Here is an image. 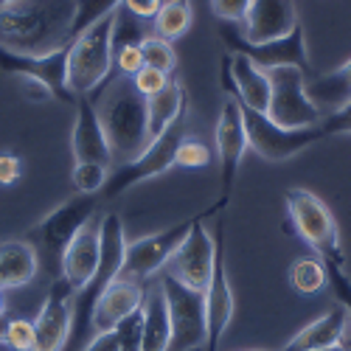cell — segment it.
<instances>
[{"mask_svg":"<svg viewBox=\"0 0 351 351\" xmlns=\"http://www.w3.org/2000/svg\"><path fill=\"white\" fill-rule=\"evenodd\" d=\"M82 351H119V337H115V329H112V332H99V335H93Z\"/></svg>","mask_w":351,"mask_h":351,"instance_id":"cell-43","label":"cell"},{"mask_svg":"<svg viewBox=\"0 0 351 351\" xmlns=\"http://www.w3.org/2000/svg\"><path fill=\"white\" fill-rule=\"evenodd\" d=\"M320 351H351V346H343V343H337V346H329V348H320Z\"/></svg>","mask_w":351,"mask_h":351,"instance_id":"cell-46","label":"cell"},{"mask_svg":"<svg viewBox=\"0 0 351 351\" xmlns=\"http://www.w3.org/2000/svg\"><path fill=\"white\" fill-rule=\"evenodd\" d=\"M112 60L119 65V71L124 76H135L143 68V56H141V43H130V45H119L112 51Z\"/></svg>","mask_w":351,"mask_h":351,"instance_id":"cell-38","label":"cell"},{"mask_svg":"<svg viewBox=\"0 0 351 351\" xmlns=\"http://www.w3.org/2000/svg\"><path fill=\"white\" fill-rule=\"evenodd\" d=\"M346 329H348L346 312H343V306H335V309L324 312L320 317H315L312 324H306L295 337L284 346V351H320V348L337 346L343 340Z\"/></svg>","mask_w":351,"mask_h":351,"instance_id":"cell-24","label":"cell"},{"mask_svg":"<svg viewBox=\"0 0 351 351\" xmlns=\"http://www.w3.org/2000/svg\"><path fill=\"white\" fill-rule=\"evenodd\" d=\"M267 115L287 130L317 127L320 110L306 96V73L298 68H276L270 71V107Z\"/></svg>","mask_w":351,"mask_h":351,"instance_id":"cell-12","label":"cell"},{"mask_svg":"<svg viewBox=\"0 0 351 351\" xmlns=\"http://www.w3.org/2000/svg\"><path fill=\"white\" fill-rule=\"evenodd\" d=\"M256 351H258V348H256Z\"/></svg>","mask_w":351,"mask_h":351,"instance_id":"cell-49","label":"cell"},{"mask_svg":"<svg viewBox=\"0 0 351 351\" xmlns=\"http://www.w3.org/2000/svg\"><path fill=\"white\" fill-rule=\"evenodd\" d=\"M189 104V93L186 87L178 82V79H169V84L163 87L160 93L146 99V119H149V141L158 138L174 119L178 112Z\"/></svg>","mask_w":351,"mask_h":351,"instance_id":"cell-26","label":"cell"},{"mask_svg":"<svg viewBox=\"0 0 351 351\" xmlns=\"http://www.w3.org/2000/svg\"><path fill=\"white\" fill-rule=\"evenodd\" d=\"M253 0H211V9L222 23H242Z\"/></svg>","mask_w":351,"mask_h":351,"instance_id":"cell-39","label":"cell"},{"mask_svg":"<svg viewBox=\"0 0 351 351\" xmlns=\"http://www.w3.org/2000/svg\"><path fill=\"white\" fill-rule=\"evenodd\" d=\"M320 132L324 138H335V135H351V101L335 112H329L326 119H320Z\"/></svg>","mask_w":351,"mask_h":351,"instance_id":"cell-37","label":"cell"},{"mask_svg":"<svg viewBox=\"0 0 351 351\" xmlns=\"http://www.w3.org/2000/svg\"><path fill=\"white\" fill-rule=\"evenodd\" d=\"M160 6H163V0H124V3H121V9L130 12L138 20H155Z\"/></svg>","mask_w":351,"mask_h":351,"instance_id":"cell-42","label":"cell"},{"mask_svg":"<svg viewBox=\"0 0 351 351\" xmlns=\"http://www.w3.org/2000/svg\"><path fill=\"white\" fill-rule=\"evenodd\" d=\"M124 0H76V12H73V25H71V40H76L82 32H87L93 23L101 17L112 14L121 9Z\"/></svg>","mask_w":351,"mask_h":351,"instance_id":"cell-29","label":"cell"},{"mask_svg":"<svg viewBox=\"0 0 351 351\" xmlns=\"http://www.w3.org/2000/svg\"><path fill=\"white\" fill-rule=\"evenodd\" d=\"M237 312V298H233L230 278H228V265H225V225H217L214 237V270L206 287V320H208V337H206V351H217L230 320Z\"/></svg>","mask_w":351,"mask_h":351,"instance_id":"cell-14","label":"cell"},{"mask_svg":"<svg viewBox=\"0 0 351 351\" xmlns=\"http://www.w3.org/2000/svg\"><path fill=\"white\" fill-rule=\"evenodd\" d=\"M99 121L104 127L112 158L119 155L124 163L135 160L149 143V119H146V96L138 93L132 76H115L93 101Z\"/></svg>","mask_w":351,"mask_h":351,"instance_id":"cell-2","label":"cell"},{"mask_svg":"<svg viewBox=\"0 0 351 351\" xmlns=\"http://www.w3.org/2000/svg\"><path fill=\"white\" fill-rule=\"evenodd\" d=\"M217 155H219V202L225 208L233 194V183L239 178V166L247 152V135H245V119L239 99H225L219 119H217Z\"/></svg>","mask_w":351,"mask_h":351,"instance_id":"cell-13","label":"cell"},{"mask_svg":"<svg viewBox=\"0 0 351 351\" xmlns=\"http://www.w3.org/2000/svg\"><path fill=\"white\" fill-rule=\"evenodd\" d=\"M228 62H230V76H233V84H237L239 101L250 110L267 112V107H270V73L256 68L242 53H228Z\"/></svg>","mask_w":351,"mask_h":351,"instance_id":"cell-23","label":"cell"},{"mask_svg":"<svg viewBox=\"0 0 351 351\" xmlns=\"http://www.w3.org/2000/svg\"><path fill=\"white\" fill-rule=\"evenodd\" d=\"M141 56H143V65L146 68H155L166 76H171L174 71H178V53H174L171 43L160 40V37H149L146 34L141 40Z\"/></svg>","mask_w":351,"mask_h":351,"instance_id":"cell-30","label":"cell"},{"mask_svg":"<svg viewBox=\"0 0 351 351\" xmlns=\"http://www.w3.org/2000/svg\"><path fill=\"white\" fill-rule=\"evenodd\" d=\"M76 0H14L0 9V45L45 56L71 45Z\"/></svg>","mask_w":351,"mask_h":351,"instance_id":"cell-1","label":"cell"},{"mask_svg":"<svg viewBox=\"0 0 351 351\" xmlns=\"http://www.w3.org/2000/svg\"><path fill=\"white\" fill-rule=\"evenodd\" d=\"M158 289L166 301L169 324H171L169 351H206V337H208L206 292L191 289L171 276H163Z\"/></svg>","mask_w":351,"mask_h":351,"instance_id":"cell-7","label":"cell"},{"mask_svg":"<svg viewBox=\"0 0 351 351\" xmlns=\"http://www.w3.org/2000/svg\"><path fill=\"white\" fill-rule=\"evenodd\" d=\"M298 23L295 0H253L239 32L247 43H270L287 37Z\"/></svg>","mask_w":351,"mask_h":351,"instance_id":"cell-20","label":"cell"},{"mask_svg":"<svg viewBox=\"0 0 351 351\" xmlns=\"http://www.w3.org/2000/svg\"><path fill=\"white\" fill-rule=\"evenodd\" d=\"M17 87H20V93L28 99V101H34V104H43V101H51L53 93H51V87L40 79H32V76H17Z\"/></svg>","mask_w":351,"mask_h":351,"instance_id":"cell-40","label":"cell"},{"mask_svg":"<svg viewBox=\"0 0 351 351\" xmlns=\"http://www.w3.org/2000/svg\"><path fill=\"white\" fill-rule=\"evenodd\" d=\"M242 104V101H239ZM242 119H245V135H247V149H253L261 160L281 163L301 155L312 143L324 141L320 127H301V130H287L278 127L267 112H258L242 104Z\"/></svg>","mask_w":351,"mask_h":351,"instance_id":"cell-11","label":"cell"},{"mask_svg":"<svg viewBox=\"0 0 351 351\" xmlns=\"http://www.w3.org/2000/svg\"><path fill=\"white\" fill-rule=\"evenodd\" d=\"M284 202H287V214L292 225H295L298 237L317 253V258L346 261L340 250V233H337L335 214L329 211L324 199L312 194L309 189H289L284 194Z\"/></svg>","mask_w":351,"mask_h":351,"instance_id":"cell-9","label":"cell"},{"mask_svg":"<svg viewBox=\"0 0 351 351\" xmlns=\"http://www.w3.org/2000/svg\"><path fill=\"white\" fill-rule=\"evenodd\" d=\"M174 166L180 169H206L211 166V149L208 143H202L199 138H183V143L178 146V158H174Z\"/></svg>","mask_w":351,"mask_h":351,"instance_id":"cell-33","label":"cell"},{"mask_svg":"<svg viewBox=\"0 0 351 351\" xmlns=\"http://www.w3.org/2000/svg\"><path fill=\"white\" fill-rule=\"evenodd\" d=\"M340 71H343V76H346V79L351 82V60H346V62L340 65Z\"/></svg>","mask_w":351,"mask_h":351,"instance_id":"cell-45","label":"cell"},{"mask_svg":"<svg viewBox=\"0 0 351 351\" xmlns=\"http://www.w3.org/2000/svg\"><path fill=\"white\" fill-rule=\"evenodd\" d=\"M194 23V12H191V0H163L160 12L155 14L152 25H155V37L174 43L189 34V28Z\"/></svg>","mask_w":351,"mask_h":351,"instance_id":"cell-27","label":"cell"},{"mask_svg":"<svg viewBox=\"0 0 351 351\" xmlns=\"http://www.w3.org/2000/svg\"><path fill=\"white\" fill-rule=\"evenodd\" d=\"M40 273L37 250L25 239L0 242V292L32 284Z\"/></svg>","mask_w":351,"mask_h":351,"instance_id":"cell-22","label":"cell"},{"mask_svg":"<svg viewBox=\"0 0 351 351\" xmlns=\"http://www.w3.org/2000/svg\"><path fill=\"white\" fill-rule=\"evenodd\" d=\"M14 0H0V9H6V6H12Z\"/></svg>","mask_w":351,"mask_h":351,"instance_id":"cell-48","label":"cell"},{"mask_svg":"<svg viewBox=\"0 0 351 351\" xmlns=\"http://www.w3.org/2000/svg\"><path fill=\"white\" fill-rule=\"evenodd\" d=\"M6 348L12 351H34V324L25 317H9L6 326Z\"/></svg>","mask_w":351,"mask_h":351,"instance_id":"cell-35","label":"cell"},{"mask_svg":"<svg viewBox=\"0 0 351 351\" xmlns=\"http://www.w3.org/2000/svg\"><path fill=\"white\" fill-rule=\"evenodd\" d=\"M143 295H146V289L135 281H115L104 295L101 301L96 304V312H93V320H90V329L93 335L99 332H112L115 326L121 324L124 317H130L135 309H141L143 304Z\"/></svg>","mask_w":351,"mask_h":351,"instance_id":"cell-21","label":"cell"},{"mask_svg":"<svg viewBox=\"0 0 351 351\" xmlns=\"http://www.w3.org/2000/svg\"><path fill=\"white\" fill-rule=\"evenodd\" d=\"M211 214H222V208L214 206L199 211L183 222H174L171 228H163L158 233H149L143 239H135V242H127V253H124V265H121V281H135V284H143L146 278H152L158 270L166 267V261L171 258V253L180 247V242L186 239V233Z\"/></svg>","mask_w":351,"mask_h":351,"instance_id":"cell-8","label":"cell"},{"mask_svg":"<svg viewBox=\"0 0 351 351\" xmlns=\"http://www.w3.org/2000/svg\"><path fill=\"white\" fill-rule=\"evenodd\" d=\"M76 119H73V132H71V149L76 163H99V166H112V149L107 143L104 127L99 121V112L90 96H76Z\"/></svg>","mask_w":351,"mask_h":351,"instance_id":"cell-18","label":"cell"},{"mask_svg":"<svg viewBox=\"0 0 351 351\" xmlns=\"http://www.w3.org/2000/svg\"><path fill=\"white\" fill-rule=\"evenodd\" d=\"M96 208H99V194H73L71 199L60 202L53 211H48L37 225L28 228L25 242L37 250L40 267L51 273V281L60 278L62 256L71 239L87 219L96 217Z\"/></svg>","mask_w":351,"mask_h":351,"instance_id":"cell-4","label":"cell"},{"mask_svg":"<svg viewBox=\"0 0 351 351\" xmlns=\"http://www.w3.org/2000/svg\"><path fill=\"white\" fill-rule=\"evenodd\" d=\"M169 79H171V76H166V73H160V71H155V68H146V65H143V68L132 76V84L138 87L141 96L149 99V96H155V93L163 90V87L169 84Z\"/></svg>","mask_w":351,"mask_h":351,"instance_id":"cell-36","label":"cell"},{"mask_svg":"<svg viewBox=\"0 0 351 351\" xmlns=\"http://www.w3.org/2000/svg\"><path fill=\"white\" fill-rule=\"evenodd\" d=\"M6 326H9V317L3 315V317H0V346L6 343Z\"/></svg>","mask_w":351,"mask_h":351,"instance_id":"cell-44","label":"cell"},{"mask_svg":"<svg viewBox=\"0 0 351 351\" xmlns=\"http://www.w3.org/2000/svg\"><path fill=\"white\" fill-rule=\"evenodd\" d=\"M107 178H110V169L99 163H73V171H71V183L76 194H101Z\"/></svg>","mask_w":351,"mask_h":351,"instance_id":"cell-31","label":"cell"},{"mask_svg":"<svg viewBox=\"0 0 351 351\" xmlns=\"http://www.w3.org/2000/svg\"><path fill=\"white\" fill-rule=\"evenodd\" d=\"M6 315V301H3V292H0V317Z\"/></svg>","mask_w":351,"mask_h":351,"instance_id":"cell-47","label":"cell"},{"mask_svg":"<svg viewBox=\"0 0 351 351\" xmlns=\"http://www.w3.org/2000/svg\"><path fill=\"white\" fill-rule=\"evenodd\" d=\"M124 253H127V233L124 222L119 214H104L101 217V258L93 278L87 281L79 292H73V326H71V340L65 351H79L82 343L93 337L90 320L96 312V304L101 301L104 292L119 281L121 265H124Z\"/></svg>","mask_w":351,"mask_h":351,"instance_id":"cell-3","label":"cell"},{"mask_svg":"<svg viewBox=\"0 0 351 351\" xmlns=\"http://www.w3.org/2000/svg\"><path fill=\"white\" fill-rule=\"evenodd\" d=\"M99 258H101V217H90L71 239V245L62 256L60 278L68 281V287L73 292H79L93 278V273L99 267Z\"/></svg>","mask_w":351,"mask_h":351,"instance_id":"cell-19","label":"cell"},{"mask_svg":"<svg viewBox=\"0 0 351 351\" xmlns=\"http://www.w3.org/2000/svg\"><path fill=\"white\" fill-rule=\"evenodd\" d=\"M34 324V351H65L73 326V289L68 281L53 278L48 295L37 312Z\"/></svg>","mask_w":351,"mask_h":351,"instance_id":"cell-15","label":"cell"},{"mask_svg":"<svg viewBox=\"0 0 351 351\" xmlns=\"http://www.w3.org/2000/svg\"><path fill=\"white\" fill-rule=\"evenodd\" d=\"M0 71L9 73V76H32V79H40L51 87L53 99L60 101H68L73 104L76 96L68 90V45L53 51V53H45V56H32V53H17L12 48H3L0 45Z\"/></svg>","mask_w":351,"mask_h":351,"instance_id":"cell-17","label":"cell"},{"mask_svg":"<svg viewBox=\"0 0 351 351\" xmlns=\"http://www.w3.org/2000/svg\"><path fill=\"white\" fill-rule=\"evenodd\" d=\"M115 337H119V351H141V337H143V304L135 309L130 317H124L115 326Z\"/></svg>","mask_w":351,"mask_h":351,"instance_id":"cell-34","label":"cell"},{"mask_svg":"<svg viewBox=\"0 0 351 351\" xmlns=\"http://www.w3.org/2000/svg\"><path fill=\"white\" fill-rule=\"evenodd\" d=\"M171 343V324L166 301L160 289H146L143 295V337H141V351H169Z\"/></svg>","mask_w":351,"mask_h":351,"instance_id":"cell-25","label":"cell"},{"mask_svg":"<svg viewBox=\"0 0 351 351\" xmlns=\"http://www.w3.org/2000/svg\"><path fill=\"white\" fill-rule=\"evenodd\" d=\"M214 270V237L206 228V219H199L180 242V247L166 261V276L178 278L180 284L206 292L208 278Z\"/></svg>","mask_w":351,"mask_h":351,"instance_id":"cell-16","label":"cell"},{"mask_svg":"<svg viewBox=\"0 0 351 351\" xmlns=\"http://www.w3.org/2000/svg\"><path fill=\"white\" fill-rule=\"evenodd\" d=\"M23 174V160L14 152H0V186H14Z\"/></svg>","mask_w":351,"mask_h":351,"instance_id":"cell-41","label":"cell"},{"mask_svg":"<svg viewBox=\"0 0 351 351\" xmlns=\"http://www.w3.org/2000/svg\"><path fill=\"white\" fill-rule=\"evenodd\" d=\"M289 284L295 287L301 295H315L326 287V265L317 256H301L292 261L289 267Z\"/></svg>","mask_w":351,"mask_h":351,"instance_id":"cell-28","label":"cell"},{"mask_svg":"<svg viewBox=\"0 0 351 351\" xmlns=\"http://www.w3.org/2000/svg\"><path fill=\"white\" fill-rule=\"evenodd\" d=\"M186 135H189V104L178 112V119H174L158 138H152L149 143H146V149L135 160H130V163L119 166L115 171H110V178H107V183H104L99 197L101 199H115V197L127 194L130 189H135V186H141L146 180L158 178V174L174 169L178 146L183 143Z\"/></svg>","mask_w":351,"mask_h":351,"instance_id":"cell-5","label":"cell"},{"mask_svg":"<svg viewBox=\"0 0 351 351\" xmlns=\"http://www.w3.org/2000/svg\"><path fill=\"white\" fill-rule=\"evenodd\" d=\"M326 265V284L332 287L337 306H343L346 320L351 326V276L346 273V261H324Z\"/></svg>","mask_w":351,"mask_h":351,"instance_id":"cell-32","label":"cell"},{"mask_svg":"<svg viewBox=\"0 0 351 351\" xmlns=\"http://www.w3.org/2000/svg\"><path fill=\"white\" fill-rule=\"evenodd\" d=\"M115 17L112 12L93 23L87 32H82L68 45V90L73 96H90L104 84L112 68V34H115Z\"/></svg>","mask_w":351,"mask_h":351,"instance_id":"cell-6","label":"cell"},{"mask_svg":"<svg viewBox=\"0 0 351 351\" xmlns=\"http://www.w3.org/2000/svg\"><path fill=\"white\" fill-rule=\"evenodd\" d=\"M219 37L230 53H242L247 60L261 68V71H276V68H298L309 73V51H306V32L298 23L287 37L270 40V43H247L237 23H222L219 25Z\"/></svg>","mask_w":351,"mask_h":351,"instance_id":"cell-10","label":"cell"}]
</instances>
